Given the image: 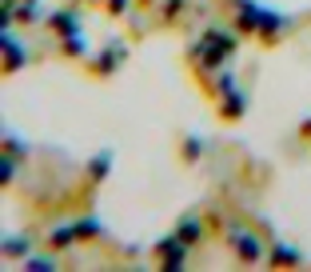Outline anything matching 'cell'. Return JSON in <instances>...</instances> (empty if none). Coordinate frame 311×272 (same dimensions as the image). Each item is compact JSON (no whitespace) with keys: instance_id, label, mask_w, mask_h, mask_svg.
<instances>
[{"instance_id":"obj_3","label":"cell","mask_w":311,"mask_h":272,"mask_svg":"<svg viewBox=\"0 0 311 272\" xmlns=\"http://www.w3.org/2000/svg\"><path fill=\"white\" fill-rule=\"evenodd\" d=\"M124 4H128V0H112V8H124Z\"/></svg>"},{"instance_id":"obj_1","label":"cell","mask_w":311,"mask_h":272,"mask_svg":"<svg viewBox=\"0 0 311 272\" xmlns=\"http://www.w3.org/2000/svg\"><path fill=\"white\" fill-rule=\"evenodd\" d=\"M236 244H240V256H248V260H252V256H259V244H256V236H240Z\"/></svg>"},{"instance_id":"obj_2","label":"cell","mask_w":311,"mask_h":272,"mask_svg":"<svg viewBox=\"0 0 311 272\" xmlns=\"http://www.w3.org/2000/svg\"><path fill=\"white\" fill-rule=\"evenodd\" d=\"M8 252H28V240H8Z\"/></svg>"}]
</instances>
